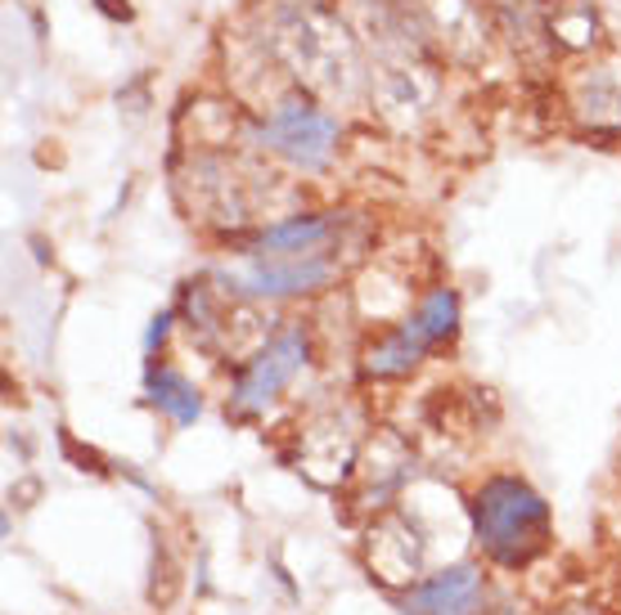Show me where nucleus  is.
I'll use <instances>...</instances> for the list:
<instances>
[{
  "label": "nucleus",
  "mask_w": 621,
  "mask_h": 615,
  "mask_svg": "<svg viewBox=\"0 0 621 615\" xmlns=\"http://www.w3.org/2000/svg\"><path fill=\"white\" fill-rule=\"evenodd\" d=\"M149 400H154L162 414H171L180 427L198 418V391H194L185 378L167 374V368H158V374L149 378Z\"/></svg>",
  "instance_id": "obj_8"
},
{
  "label": "nucleus",
  "mask_w": 621,
  "mask_h": 615,
  "mask_svg": "<svg viewBox=\"0 0 621 615\" xmlns=\"http://www.w3.org/2000/svg\"><path fill=\"white\" fill-rule=\"evenodd\" d=\"M482 602V575L473 566H455L442 571L433 579H424L410 593V611L414 615H473Z\"/></svg>",
  "instance_id": "obj_6"
},
{
  "label": "nucleus",
  "mask_w": 621,
  "mask_h": 615,
  "mask_svg": "<svg viewBox=\"0 0 621 615\" xmlns=\"http://www.w3.org/2000/svg\"><path fill=\"white\" fill-rule=\"evenodd\" d=\"M473 526H477V544L500 566H523L550 539V508L532 485L513 476H495L473 499Z\"/></svg>",
  "instance_id": "obj_1"
},
{
  "label": "nucleus",
  "mask_w": 621,
  "mask_h": 615,
  "mask_svg": "<svg viewBox=\"0 0 621 615\" xmlns=\"http://www.w3.org/2000/svg\"><path fill=\"white\" fill-rule=\"evenodd\" d=\"M334 266L325 257H297L288 266L279 261H253L248 270H235L226 275V284L244 297H293V292H310V288H321L329 284Z\"/></svg>",
  "instance_id": "obj_5"
},
{
  "label": "nucleus",
  "mask_w": 621,
  "mask_h": 615,
  "mask_svg": "<svg viewBox=\"0 0 621 615\" xmlns=\"http://www.w3.org/2000/svg\"><path fill=\"white\" fill-rule=\"evenodd\" d=\"M302 364H306V341H302V333H284L279 341H270V346L248 364V374L239 378L235 409H262L266 400H275Z\"/></svg>",
  "instance_id": "obj_4"
},
{
  "label": "nucleus",
  "mask_w": 621,
  "mask_h": 615,
  "mask_svg": "<svg viewBox=\"0 0 621 615\" xmlns=\"http://www.w3.org/2000/svg\"><path fill=\"white\" fill-rule=\"evenodd\" d=\"M455 319H460L455 292H451V288H437V292L420 306V315H414L410 324H401L387 341H378V346L369 350V374H378V378H401V374H410V368L424 359V350H428L433 341H442V337L455 333Z\"/></svg>",
  "instance_id": "obj_2"
},
{
  "label": "nucleus",
  "mask_w": 621,
  "mask_h": 615,
  "mask_svg": "<svg viewBox=\"0 0 621 615\" xmlns=\"http://www.w3.org/2000/svg\"><path fill=\"white\" fill-rule=\"evenodd\" d=\"M334 121L316 108H306V103H284L275 117H270V127L262 131V140L284 153L293 167L302 171H321L334 153Z\"/></svg>",
  "instance_id": "obj_3"
},
{
  "label": "nucleus",
  "mask_w": 621,
  "mask_h": 615,
  "mask_svg": "<svg viewBox=\"0 0 621 615\" xmlns=\"http://www.w3.org/2000/svg\"><path fill=\"white\" fill-rule=\"evenodd\" d=\"M325 234H329L325 220H316V216L302 220V216H297V220H288V225L266 229V234L257 238L253 257H262V261H270V257H316V248L325 242Z\"/></svg>",
  "instance_id": "obj_7"
}]
</instances>
